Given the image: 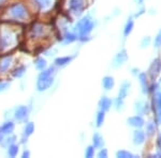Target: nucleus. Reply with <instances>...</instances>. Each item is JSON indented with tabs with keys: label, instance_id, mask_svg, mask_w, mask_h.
Returning <instances> with one entry per match:
<instances>
[{
	"label": "nucleus",
	"instance_id": "f257e3e1",
	"mask_svg": "<svg viewBox=\"0 0 161 158\" xmlns=\"http://www.w3.org/2000/svg\"><path fill=\"white\" fill-rule=\"evenodd\" d=\"M54 75H55V69L48 67L43 71H41L40 75L38 77L37 81V89L38 91L42 92L47 90L54 82Z\"/></svg>",
	"mask_w": 161,
	"mask_h": 158
},
{
	"label": "nucleus",
	"instance_id": "f03ea898",
	"mask_svg": "<svg viewBox=\"0 0 161 158\" xmlns=\"http://www.w3.org/2000/svg\"><path fill=\"white\" fill-rule=\"evenodd\" d=\"M93 28H95V22L90 16H84L75 26V30L79 32V35H89Z\"/></svg>",
	"mask_w": 161,
	"mask_h": 158
},
{
	"label": "nucleus",
	"instance_id": "7ed1b4c3",
	"mask_svg": "<svg viewBox=\"0 0 161 158\" xmlns=\"http://www.w3.org/2000/svg\"><path fill=\"white\" fill-rule=\"evenodd\" d=\"M9 11H10V15L14 19L17 20H25L29 16L28 10L26 9L24 4L19 3V2H15V3L11 4L9 8Z\"/></svg>",
	"mask_w": 161,
	"mask_h": 158
},
{
	"label": "nucleus",
	"instance_id": "20e7f679",
	"mask_svg": "<svg viewBox=\"0 0 161 158\" xmlns=\"http://www.w3.org/2000/svg\"><path fill=\"white\" fill-rule=\"evenodd\" d=\"M134 112L140 115H148L152 112V104L144 99H139L134 103Z\"/></svg>",
	"mask_w": 161,
	"mask_h": 158
},
{
	"label": "nucleus",
	"instance_id": "39448f33",
	"mask_svg": "<svg viewBox=\"0 0 161 158\" xmlns=\"http://www.w3.org/2000/svg\"><path fill=\"white\" fill-rule=\"evenodd\" d=\"M161 73V59L160 58H156L152 61L147 72L150 81H156V79L158 78V76Z\"/></svg>",
	"mask_w": 161,
	"mask_h": 158
},
{
	"label": "nucleus",
	"instance_id": "423d86ee",
	"mask_svg": "<svg viewBox=\"0 0 161 158\" xmlns=\"http://www.w3.org/2000/svg\"><path fill=\"white\" fill-rule=\"evenodd\" d=\"M152 110L155 112L156 122L159 125V124H161V92H159L158 94L153 95Z\"/></svg>",
	"mask_w": 161,
	"mask_h": 158
},
{
	"label": "nucleus",
	"instance_id": "0eeeda50",
	"mask_svg": "<svg viewBox=\"0 0 161 158\" xmlns=\"http://www.w3.org/2000/svg\"><path fill=\"white\" fill-rule=\"evenodd\" d=\"M86 8L85 0H69V10L72 14L80 16Z\"/></svg>",
	"mask_w": 161,
	"mask_h": 158
},
{
	"label": "nucleus",
	"instance_id": "6e6552de",
	"mask_svg": "<svg viewBox=\"0 0 161 158\" xmlns=\"http://www.w3.org/2000/svg\"><path fill=\"white\" fill-rule=\"evenodd\" d=\"M127 60H128V53H127L126 49H121L114 57L112 65L115 67V69H118V67L123 66L127 62Z\"/></svg>",
	"mask_w": 161,
	"mask_h": 158
},
{
	"label": "nucleus",
	"instance_id": "1a4fd4ad",
	"mask_svg": "<svg viewBox=\"0 0 161 158\" xmlns=\"http://www.w3.org/2000/svg\"><path fill=\"white\" fill-rule=\"evenodd\" d=\"M146 134H145V131L142 128H136V130L132 134V142L136 146L144 144L145 141H146Z\"/></svg>",
	"mask_w": 161,
	"mask_h": 158
},
{
	"label": "nucleus",
	"instance_id": "9d476101",
	"mask_svg": "<svg viewBox=\"0 0 161 158\" xmlns=\"http://www.w3.org/2000/svg\"><path fill=\"white\" fill-rule=\"evenodd\" d=\"M137 79H139V84H140V87H141L142 93L143 94H148L150 82L152 81H150L147 73H140L139 76H137Z\"/></svg>",
	"mask_w": 161,
	"mask_h": 158
},
{
	"label": "nucleus",
	"instance_id": "9b49d317",
	"mask_svg": "<svg viewBox=\"0 0 161 158\" xmlns=\"http://www.w3.org/2000/svg\"><path fill=\"white\" fill-rule=\"evenodd\" d=\"M127 123H128L129 126L133 128H143L145 125V120L143 118V115H132L130 118L127 120Z\"/></svg>",
	"mask_w": 161,
	"mask_h": 158
},
{
	"label": "nucleus",
	"instance_id": "f8f14e48",
	"mask_svg": "<svg viewBox=\"0 0 161 158\" xmlns=\"http://www.w3.org/2000/svg\"><path fill=\"white\" fill-rule=\"evenodd\" d=\"M144 128H145L144 131H145V134H146L147 138H153V137H155V135L157 134L158 124H157V122L149 121V122H147V123H145Z\"/></svg>",
	"mask_w": 161,
	"mask_h": 158
},
{
	"label": "nucleus",
	"instance_id": "ddd939ff",
	"mask_svg": "<svg viewBox=\"0 0 161 158\" xmlns=\"http://www.w3.org/2000/svg\"><path fill=\"white\" fill-rule=\"evenodd\" d=\"M45 33V28H44L43 25L39 24V23H36L31 26L30 28V35L31 38H41L42 35Z\"/></svg>",
	"mask_w": 161,
	"mask_h": 158
},
{
	"label": "nucleus",
	"instance_id": "4468645a",
	"mask_svg": "<svg viewBox=\"0 0 161 158\" xmlns=\"http://www.w3.org/2000/svg\"><path fill=\"white\" fill-rule=\"evenodd\" d=\"M130 87H131V84L129 81H124L123 84H120V88H119L118 90V95L117 97L120 98V99H124L127 97V95H128L129 91H130Z\"/></svg>",
	"mask_w": 161,
	"mask_h": 158
},
{
	"label": "nucleus",
	"instance_id": "2eb2a0df",
	"mask_svg": "<svg viewBox=\"0 0 161 158\" xmlns=\"http://www.w3.org/2000/svg\"><path fill=\"white\" fill-rule=\"evenodd\" d=\"M112 104H113L112 103V99L111 98H108V96L101 97V99L99 100V109L106 112V111H108L111 109Z\"/></svg>",
	"mask_w": 161,
	"mask_h": 158
},
{
	"label": "nucleus",
	"instance_id": "dca6fc26",
	"mask_svg": "<svg viewBox=\"0 0 161 158\" xmlns=\"http://www.w3.org/2000/svg\"><path fill=\"white\" fill-rule=\"evenodd\" d=\"M115 85V80L112 76H105L102 79V87L105 91H110Z\"/></svg>",
	"mask_w": 161,
	"mask_h": 158
},
{
	"label": "nucleus",
	"instance_id": "f3484780",
	"mask_svg": "<svg viewBox=\"0 0 161 158\" xmlns=\"http://www.w3.org/2000/svg\"><path fill=\"white\" fill-rule=\"evenodd\" d=\"M28 115V108L26 106H19L16 110H15V119L17 121H23Z\"/></svg>",
	"mask_w": 161,
	"mask_h": 158
},
{
	"label": "nucleus",
	"instance_id": "a211bd4d",
	"mask_svg": "<svg viewBox=\"0 0 161 158\" xmlns=\"http://www.w3.org/2000/svg\"><path fill=\"white\" fill-rule=\"evenodd\" d=\"M11 63H12V57H6L2 60H0V73L1 74L7 73L9 67L11 66Z\"/></svg>",
	"mask_w": 161,
	"mask_h": 158
},
{
	"label": "nucleus",
	"instance_id": "6ab92c4d",
	"mask_svg": "<svg viewBox=\"0 0 161 158\" xmlns=\"http://www.w3.org/2000/svg\"><path fill=\"white\" fill-rule=\"evenodd\" d=\"M11 43V37L9 33H6L3 35H0V51H3L9 47Z\"/></svg>",
	"mask_w": 161,
	"mask_h": 158
},
{
	"label": "nucleus",
	"instance_id": "aec40b11",
	"mask_svg": "<svg viewBox=\"0 0 161 158\" xmlns=\"http://www.w3.org/2000/svg\"><path fill=\"white\" fill-rule=\"evenodd\" d=\"M133 28H134V20H133V18H129L126 22L125 27H124V31H123L124 37L125 38L129 37V35L131 34L132 31H133Z\"/></svg>",
	"mask_w": 161,
	"mask_h": 158
},
{
	"label": "nucleus",
	"instance_id": "412c9836",
	"mask_svg": "<svg viewBox=\"0 0 161 158\" xmlns=\"http://www.w3.org/2000/svg\"><path fill=\"white\" fill-rule=\"evenodd\" d=\"M74 57L73 56H67V57H59L55 60V64L57 66H60V67H64L66 66L67 64H69L70 62L73 60Z\"/></svg>",
	"mask_w": 161,
	"mask_h": 158
},
{
	"label": "nucleus",
	"instance_id": "4be33fe9",
	"mask_svg": "<svg viewBox=\"0 0 161 158\" xmlns=\"http://www.w3.org/2000/svg\"><path fill=\"white\" fill-rule=\"evenodd\" d=\"M103 145H104V141H103L102 136L96 133L92 136V146L95 149H101V147H103Z\"/></svg>",
	"mask_w": 161,
	"mask_h": 158
},
{
	"label": "nucleus",
	"instance_id": "5701e85b",
	"mask_svg": "<svg viewBox=\"0 0 161 158\" xmlns=\"http://www.w3.org/2000/svg\"><path fill=\"white\" fill-rule=\"evenodd\" d=\"M33 2L40 10H47L52 6V0H33Z\"/></svg>",
	"mask_w": 161,
	"mask_h": 158
},
{
	"label": "nucleus",
	"instance_id": "b1692460",
	"mask_svg": "<svg viewBox=\"0 0 161 158\" xmlns=\"http://www.w3.org/2000/svg\"><path fill=\"white\" fill-rule=\"evenodd\" d=\"M62 40H64V44H70V43H73L74 41L77 40V35L74 34L72 32H66L62 37Z\"/></svg>",
	"mask_w": 161,
	"mask_h": 158
},
{
	"label": "nucleus",
	"instance_id": "393cba45",
	"mask_svg": "<svg viewBox=\"0 0 161 158\" xmlns=\"http://www.w3.org/2000/svg\"><path fill=\"white\" fill-rule=\"evenodd\" d=\"M0 129H1L3 135H9L14 130V124H13L12 122H7V123H4L3 125L1 126Z\"/></svg>",
	"mask_w": 161,
	"mask_h": 158
},
{
	"label": "nucleus",
	"instance_id": "a878e982",
	"mask_svg": "<svg viewBox=\"0 0 161 158\" xmlns=\"http://www.w3.org/2000/svg\"><path fill=\"white\" fill-rule=\"evenodd\" d=\"M105 120V112L102 110H99V112L97 113V116H96V125L97 127H101L104 123Z\"/></svg>",
	"mask_w": 161,
	"mask_h": 158
},
{
	"label": "nucleus",
	"instance_id": "bb28decb",
	"mask_svg": "<svg viewBox=\"0 0 161 158\" xmlns=\"http://www.w3.org/2000/svg\"><path fill=\"white\" fill-rule=\"evenodd\" d=\"M26 72V67L24 65H20V66H17L16 69H13L12 72V76L15 77V78H19V77H22L23 75L25 74Z\"/></svg>",
	"mask_w": 161,
	"mask_h": 158
},
{
	"label": "nucleus",
	"instance_id": "cd10ccee",
	"mask_svg": "<svg viewBox=\"0 0 161 158\" xmlns=\"http://www.w3.org/2000/svg\"><path fill=\"white\" fill-rule=\"evenodd\" d=\"M35 64H36L37 69H39V71H43V69H45L46 66H47L46 60H45V59H43V58H38L37 60H36Z\"/></svg>",
	"mask_w": 161,
	"mask_h": 158
},
{
	"label": "nucleus",
	"instance_id": "c85d7f7f",
	"mask_svg": "<svg viewBox=\"0 0 161 158\" xmlns=\"http://www.w3.org/2000/svg\"><path fill=\"white\" fill-rule=\"evenodd\" d=\"M116 157H118V158H133L136 156H134L131 152L126 151V150H120V151H118L117 153H116Z\"/></svg>",
	"mask_w": 161,
	"mask_h": 158
},
{
	"label": "nucleus",
	"instance_id": "c756f323",
	"mask_svg": "<svg viewBox=\"0 0 161 158\" xmlns=\"http://www.w3.org/2000/svg\"><path fill=\"white\" fill-rule=\"evenodd\" d=\"M33 131H35V125H33V123H28L27 125L25 126V129H24V136L29 137L30 135H32Z\"/></svg>",
	"mask_w": 161,
	"mask_h": 158
},
{
	"label": "nucleus",
	"instance_id": "7c9ffc66",
	"mask_svg": "<svg viewBox=\"0 0 161 158\" xmlns=\"http://www.w3.org/2000/svg\"><path fill=\"white\" fill-rule=\"evenodd\" d=\"M152 43V38L150 37H144L142 38L141 42H140V47L141 48H147Z\"/></svg>",
	"mask_w": 161,
	"mask_h": 158
},
{
	"label": "nucleus",
	"instance_id": "2f4dec72",
	"mask_svg": "<svg viewBox=\"0 0 161 158\" xmlns=\"http://www.w3.org/2000/svg\"><path fill=\"white\" fill-rule=\"evenodd\" d=\"M19 153V146L15 145V144H11L9 146V151H8V154H9L10 157H15Z\"/></svg>",
	"mask_w": 161,
	"mask_h": 158
},
{
	"label": "nucleus",
	"instance_id": "473e14b6",
	"mask_svg": "<svg viewBox=\"0 0 161 158\" xmlns=\"http://www.w3.org/2000/svg\"><path fill=\"white\" fill-rule=\"evenodd\" d=\"M154 47L155 48H161V29L158 31V33L156 34L155 40H154Z\"/></svg>",
	"mask_w": 161,
	"mask_h": 158
},
{
	"label": "nucleus",
	"instance_id": "72a5a7b5",
	"mask_svg": "<svg viewBox=\"0 0 161 158\" xmlns=\"http://www.w3.org/2000/svg\"><path fill=\"white\" fill-rule=\"evenodd\" d=\"M114 107L117 111H120L124 109V99H120V98H116L115 102H114Z\"/></svg>",
	"mask_w": 161,
	"mask_h": 158
},
{
	"label": "nucleus",
	"instance_id": "f704fd0d",
	"mask_svg": "<svg viewBox=\"0 0 161 158\" xmlns=\"http://www.w3.org/2000/svg\"><path fill=\"white\" fill-rule=\"evenodd\" d=\"M95 147L92 145H89L86 147V151H85V157L87 158H92L93 157V155H95Z\"/></svg>",
	"mask_w": 161,
	"mask_h": 158
},
{
	"label": "nucleus",
	"instance_id": "c9c22d12",
	"mask_svg": "<svg viewBox=\"0 0 161 158\" xmlns=\"http://www.w3.org/2000/svg\"><path fill=\"white\" fill-rule=\"evenodd\" d=\"M140 7H141V8H140V9L136 11V14H134V17H136V18H139V17H141L143 14H145V13H146V9H145L144 7H142V6H140Z\"/></svg>",
	"mask_w": 161,
	"mask_h": 158
},
{
	"label": "nucleus",
	"instance_id": "e433bc0d",
	"mask_svg": "<svg viewBox=\"0 0 161 158\" xmlns=\"http://www.w3.org/2000/svg\"><path fill=\"white\" fill-rule=\"evenodd\" d=\"M98 157H99V158H106V157H108V150L101 147L99 153H98Z\"/></svg>",
	"mask_w": 161,
	"mask_h": 158
},
{
	"label": "nucleus",
	"instance_id": "4c0bfd02",
	"mask_svg": "<svg viewBox=\"0 0 161 158\" xmlns=\"http://www.w3.org/2000/svg\"><path fill=\"white\" fill-rule=\"evenodd\" d=\"M2 140H4L3 142H2V145H11V144H13V142L15 141V138L14 137H10V138H7V139H2ZM1 140V141H2Z\"/></svg>",
	"mask_w": 161,
	"mask_h": 158
},
{
	"label": "nucleus",
	"instance_id": "58836bf2",
	"mask_svg": "<svg viewBox=\"0 0 161 158\" xmlns=\"http://www.w3.org/2000/svg\"><path fill=\"white\" fill-rule=\"evenodd\" d=\"M156 145H157V149L161 151V133L158 135L157 140H156Z\"/></svg>",
	"mask_w": 161,
	"mask_h": 158
},
{
	"label": "nucleus",
	"instance_id": "ea45409f",
	"mask_svg": "<svg viewBox=\"0 0 161 158\" xmlns=\"http://www.w3.org/2000/svg\"><path fill=\"white\" fill-rule=\"evenodd\" d=\"M141 73V72H140V69H137V67H133V69H131V74L133 75L134 77H137L139 76V74Z\"/></svg>",
	"mask_w": 161,
	"mask_h": 158
},
{
	"label": "nucleus",
	"instance_id": "a19ab883",
	"mask_svg": "<svg viewBox=\"0 0 161 158\" xmlns=\"http://www.w3.org/2000/svg\"><path fill=\"white\" fill-rule=\"evenodd\" d=\"M8 84L7 82H0V92H2V91H4V90L8 88Z\"/></svg>",
	"mask_w": 161,
	"mask_h": 158
},
{
	"label": "nucleus",
	"instance_id": "79ce46f5",
	"mask_svg": "<svg viewBox=\"0 0 161 158\" xmlns=\"http://www.w3.org/2000/svg\"><path fill=\"white\" fill-rule=\"evenodd\" d=\"M29 152H28V151H25L24 153H23V155H22V157H24V158H28V157H29Z\"/></svg>",
	"mask_w": 161,
	"mask_h": 158
},
{
	"label": "nucleus",
	"instance_id": "37998d69",
	"mask_svg": "<svg viewBox=\"0 0 161 158\" xmlns=\"http://www.w3.org/2000/svg\"><path fill=\"white\" fill-rule=\"evenodd\" d=\"M134 1L136 2L137 6H143V3H144L145 0H134Z\"/></svg>",
	"mask_w": 161,
	"mask_h": 158
},
{
	"label": "nucleus",
	"instance_id": "c03bdc74",
	"mask_svg": "<svg viewBox=\"0 0 161 158\" xmlns=\"http://www.w3.org/2000/svg\"><path fill=\"white\" fill-rule=\"evenodd\" d=\"M149 14H156V10L150 9V10H149Z\"/></svg>",
	"mask_w": 161,
	"mask_h": 158
},
{
	"label": "nucleus",
	"instance_id": "a18cd8bd",
	"mask_svg": "<svg viewBox=\"0 0 161 158\" xmlns=\"http://www.w3.org/2000/svg\"><path fill=\"white\" fill-rule=\"evenodd\" d=\"M2 136H3V134H2L1 129H0V141H1V140H2Z\"/></svg>",
	"mask_w": 161,
	"mask_h": 158
},
{
	"label": "nucleus",
	"instance_id": "49530a36",
	"mask_svg": "<svg viewBox=\"0 0 161 158\" xmlns=\"http://www.w3.org/2000/svg\"><path fill=\"white\" fill-rule=\"evenodd\" d=\"M160 82H161V79H160Z\"/></svg>",
	"mask_w": 161,
	"mask_h": 158
}]
</instances>
